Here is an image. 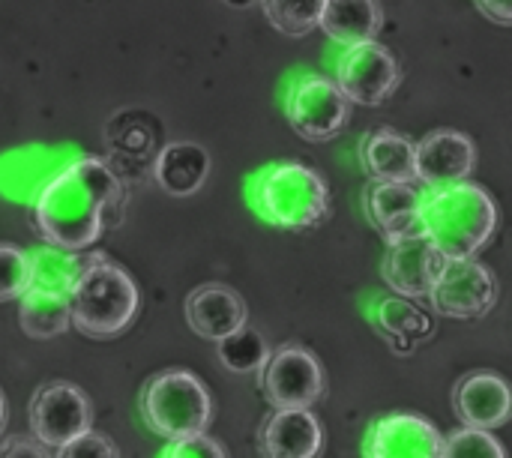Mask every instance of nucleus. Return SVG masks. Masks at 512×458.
Masks as SVG:
<instances>
[{"instance_id":"nucleus-1","label":"nucleus","mask_w":512,"mask_h":458,"mask_svg":"<svg viewBox=\"0 0 512 458\" xmlns=\"http://www.w3.org/2000/svg\"><path fill=\"white\" fill-rule=\"evenodd\" d=\"M120 177L93 156L69 162L57 171L33 201L36 234L57 249H90L105 228H114L123 216Z\"/></svg>"},{"instance_id":"nucleus-2","label":"nucleus","mask_w":512,"mask_h":458,"mask_svg":"<svg viewBox=\"0 0 512 458\" xmlns=\"http://www.w3.org/2000/svg\"><path fill=\"white\" fill-rule=\"evenodd\" d=\"M420 225L447 258H474L498 228V207L471 180L429 186L420 201Z\"/></svg>"},{"instance_id":"nucleus-3","label":"nucleus","mask_w":512,"mask_h":458,"mask_svg":"<svg viewBox=\"0 0 512 458\" xmlns=\"http://www.w3.org/2000/svg\"><path fill=\"white\" fill-rule=\"evenodd\" d=\"M138 306L132 276L96 252L69 291V324L90 339H114L135 321Z\"/></svg>"},{"instance_id":"nucleus-4","label":"nucleus","mask_w":512,"mask_h":458,"mask_svg":"<svg viewBox=\"0 0 512 458\" xmlns=\"http://www.w3.org/2000/svg\"><path fill=\"white\" fill-rule=\"evenodd\" d=\"M255 213L285 231H312L330 216L327 180L303 162H276L252 183Z\"/></svg>"},{"instance_id":"nucleus-5","label":"nucleus","mask_w":512,"mask_h":458,"mask_svg":"<svg viewBox=\"0 0 512 458\" xmlns=\"http://www.w3.org/2000/svg\"><path fill=\"white\" fill-rule=\"evenodd\" d=\"M141 417L153 435L180 441L207 432L213 420V399L198 375L186 369H165L144 384Z\"/></svg>"},{"instance_id":"nucleus-6","label":"nucleus","mask_w":512,"mask_h":458,"mask_svg":"<svg viewBox=\"0 0 512 458\" xmlns=\"http://www.w3.org/2000/svg\"><path fill=\"white\" fill-rule=\"evenodd\" d=\"M285 117L303 141L321 144L345 129L351 120V99L333 78L306 75L291 87L285 99Z\"/></svg>"},{"instance_id":"nucleus-7","label":"nucleus","mask_w":512,"mask_h":458,"mask_svg":"<svg viewBox=\"0 0 512 458\" xmlns=\"http://www.w3.org/2000/svg\"><path fill=\"white\" fill-rule=\"evenodd\" d=\"M30 432L33 438L48 450L57 453L87 429H93V408L90 399L66 381H51L42 384L27 408Z\"/></svg>"},{"instance_id":"nucleus-8","label":"nucleus","mask_w":512,"mask_h":458,"mask_svg":"<svg viewBox=\"0 0 512 458\" xmlns=\"http://www.w3.org/2000/svg\"><path fill=\"white\" fill-rule=\"evenodd\" d=\"M261 390L270 408H312L324 399L327 381L318 357L303 345L270 351L261 366Z\"/></svg>"},{"instance_id":"nucleus-9","label":"nucleus","mask_w":512,"mask_h":458,"mask_svg":"<svg viewBox=\"0 0 512 458\" xmlns=\"http://www.w3.org/2000/svg\"><path fill=\"white\" fill-rule=\"evenodd\" d=\"M429 303L444 318L477 321L489 315L498 303V279L489 267L474 258H447Z\"/></svg>"},{"instance_id":"nucleus-10","label":"nucleus","mask_w":512,"mask_h":458,"mask_svg":"<svg viewBox=\"0 0 512 458\" xmlns=\"http://www.w3.org/2000/svg\"><path fill=\"white\" fill-rule=\"evenodd\" d=\"M336 84L345 90V96L357 105H384L402 81V69L393 57L390 48H384L375 39L366 42H354L345 48V54L339 57V69H336Z\"/></svg>"},{"instance_id":"nucleus-11","label":"nucleus","mask_w":512,"mask_h":458,"mask_svg":"<svg viewBox=\"0 0 512 458\" xmlns=\"http://www.w3.org/2000/svg\"><path fill=\"white\" fill-rule=\"evenodd\" d=\"M447 264V255L420 231L402 240H393L384 255V282L408 297V300H429L441 270Z\"/></svg>"},{"instance_id":"nucleus-12","label":"nucleus","mask_w":512,"mask_h":458,"mask_svg":"<svg viewBox=\"0 0 512 458\" xmlns=\"http://www.w3.org/2000/svg\"><path fill=\"white\" fill-rule=\"evenodd\" d=\"M477 165L474 141L459 129H435L414 144V180L423 186H447L468 180Z\"/></svg>"},{"instance_id":"nucleus-13","label":"nucleus","mask_w":512,"mask_h":458,"mask_svg":"<svg viewBox=\"0 0 512 458\" xmlns=\"http://www.w3.org/2000/svg\"><path fill=\"white\" fill-rule=\"evenodd\" d=\"M441 432L417 414L378 417L366 432V456L372 458H441Z\"/></svg>"},{"instance_id":"nucleus-14","label":"nucleus","mask_w":512,"mask_h":458,"mask_svg":"<svg viewBox=\"0 0 512 458\" xmlns=\"http://www.w3.org/2000/svg\"><path fill=\"white\" fill-rule=\"evenodd\" d=\"M453 411L465 426H477V429L507 426L512 411L510 387L495 372H471L453 390Z\"/></svg>"},{"instance_id":"nucleus-15","label":"nucleus","mask_w":512,"mask_h":458,"mask_svg":"<svg viewBox=\"0 0 512 458\" xmlns=\"http://www.w3.org/2000/svg\"><path fill=\"white\" fill-rule=\"evenodd\" d=\"M261 450L273 458H315L324 450V429L312 408H273L261 426Z\"/></svg>"},{"instance_id":"nucleus-16","label":"nucleus","mask_w":512,"mask_h":458,"mask_svg":"<svg viewBox=\"0 0 512 458\" xmlns=\"http://www.w3.org/2000/svg\"><path fill=\"white\" fill-rule=\"evenodd\" d=\"M186 321L195 336L219 342L222 336L246 324V303L234 288L210 282L186 297Z\"/></svg>"},{"instance_id":"nucleus-17","label":"nucleus","mask_w":512,"mask_h":458,"mask_svg":"<svg viewBox=\"0 0 512 458\" xmlns=\"http://www.w3.org/2000/svg\"><path fill=\"white\" fill-rule=\"evenodd\" d=\"M420 201L423 192H417L411 183H375L366 192V210L387 243L423 231Z\"/></svg>"},{"instance_id":"nucleus-18","label":"nucleus","mask_w":512,"mask_h":458,"mask_svg":"<svg viewBox=\"0 0 512 458\" xmlns=\"http://www.w3.org/2000/svg\"><path fill=\"white\" fill-rule=\"evenodd\" d=\"M210 177V153L192 141H174L159 150L153 180L171 198H192Z\"/></svg>"},{"instance_id":"nucleus-19","label":"nucleus","mask_w":512,"mask_h":458,"mask_svg":"<svg viewBox=\"0 0 512 458\" xmlns=\"http://www.w3.org/2000/svg\"><path fill=\"white\" fill-rule=\"evenodd\" d=\"M363 168L375 183H414V141L396 129H375L360 147Z\"/></svg>"},{"instance_id":"nucleus-20","label":"nucleus","mask_w":512,"mask_h":458,"mask_svg":"<svg viewBox=\"0 0 512 458\" xmlns=\"http://www.w3.org/2000/svg\"><path fill=\"white\" fill-rule=\"evenodd\" d=\"M318 27L342 45L366 42L381 33L384 9L378 0H324Z\"/></svg>"},{"instance_id":"nucleus-21","label":"nucleus","mask_w":512,"mask_h":458,"mask_svg":"<svg viewBox=\"0 0 512 458\" xmlns=\"http://www.w3.org/2000/svg\"><path fill=\"white\" fill-rule=\"evenodd\" d=\"M18 321L30 339L45 342V339L63 336L72 327L69 324V294L27 285L24 294L18 297Z\"/></svg>"},{"instance_id":"nucleus-22","label":"nucleus","mask_w":512,"mask_h":458,"mask_svg":"<svg viewBox=\"0 0 512 458\" xmlns=\"http://www.w3.org/2000/svg\"><path fill=\"white\" fill-rule=\"evenodd\" d=\"M93 255L96 252H87V249H81V252H69V249H57V246L36 249L33 255H27V261H30V282L27 285L69 294L75 279L81 276V270L87 267V261Z\"/></svg>"},{"instance_id":"nucleus-23","label":"nucleus","mask_w":512,"mask_h":458,"mask_svg":"<svg viewBox=\"0 0 512 458\" xmlns=\"http://www.w3.org/2000/svg\"><path fill=\"white\" fill-rule=\"evenodd\" d=\"M216 354L225 369H231L237 375H249V372H261L264 360L270 357V345L255 327L243 324L216 342Z\"/></svg>"},{"instance_id":"nucleus-24","label":"nucleus","mask_w":512,"mask_h":458,"mask_svg":"<svg viewBox=\"0 0 512 458\" xmlns=\"http://www.w3.org/2000/svg\"><path fill=\"white\" fill-rule=\"evenodd\" d=\"M261 9L279 33L300 39L318 27L324 0H261Z\"/></svg>"},{"instance_id":"nucleus-25","label":"nucleus","mask_w":512,"mask_h":458,"mask_svg":"<svg viewBox=\"0 0 512 458\" xmlns=\"http://www.w3.org/2000/svg\"><path fill=\"white\" fill-rule=\"evenodd\" d=\"M441 456L444 458H504L507 450L498 444V438L492 435V429H477V426H465L462 432L444 438L441 444Z\"/></svg>"},{"instance_id":"nucleus-26","label":"nucleus","mask_w":512,"mask_h":458,"mask_svg":"<svg viewBox=\"0 0 512 458\" xmlns=\"http://www.w3.org/2000/svg\"><path fill=\"white\" fill-rule=\"evenodd\" d=\"M30 282V261L27 252L18 246L0 243V303L18 300Z\"/></svg>"},{"instance_id":"nucleus-27","label":"nucleus","mask_w":512,"mask_h":458,"mask_svg":"<svg viewBox=\"0 0 512 458\" xmlns=\"http://www.w3.org/2000/svg\"><path fill=\"white\" fill-rule=\"evenodd\" d=\"M57 456L63 458H117V447L111 444V438L96 435L93 429H87L84 435H78L75 441H69L66 447L57 450Z\"/></svg>"},{"instance_id":"nucleus-28","label":"nucleus","mask_w":512,"mask_h":458,"mask_svg":"<svg viewBox=\"0 0 512 458\" xmlns=\"http://www.w3.org/2000/svg\"><path fill=\"white\" fill-rule=\"evenodd\" d=\"M162 456H177V458H225L228 456V450L219 444V441H213V438H207L204 432L201 435H192V438H180V441H171L165 450H162Z\"/></svg>"},{"instance_id":"nucleus-29","label":"nucleus","mask_w":512,"mask_h":458,"mask_svg":"<svg viewBox=\"0 0 512 458\" xmlns=\"http://www.w3.org/2000/svg\"><path fill=\"white\" fill-rule=\"evenodd\" d=\"M0 456H48V450L36 441V438H9V444L0 447Z\"/></svg>"},{"instance_id":"nucleus-30","label":"nucleus","mask_w":512,"mask_h":458,"mask_svg":"<svg viewBox=\"0 0 512 458\" xmlns=\"http://www.w3.org/2000/svg\"><path fill=\"white\" fill-rule=\"evenodd\" d=\"M477 9L501 27L512 24V0H477Z\"/></svg>"},{"instance_id":"nucleus-31","label":"nucleus","mask_w":512,"mask_h":458,"mask_svg":"<svg viewBox=\"0 0 512 458\" xmlns=\"http://www.w3.org/2000/svg\"><path fill=\"white\" fill-rule=\"evenodd\" d=\"M6 426V402H3V393H0V432Z\"/></svg>"}]
</instances>
